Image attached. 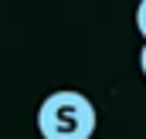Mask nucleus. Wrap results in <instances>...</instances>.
Returning <instances> with one entry per match:
<instances>
[{"mask_svg": "<svg viewBox=\"0 0 146 139\" xmlns=\"http://www.w3.org/2000/svg\"><path fill=\"white\" fill-rule=\"evenodd\" d=\"M95 122H99V115H95L92 99L75 88L51 92L37 109L41 139H92Z\"/></svg>", "mask_w": 146, "mask_h": 139, "instance_id": "nucleus-1", "label": "nucleus"}, {"mask_svg": "<svg viewBox=\"0 0 146 139\" xmlns=\"http://www.w3.org/2000/svg\"><path fill=\"white\" fill-rule=\"evenodd\" d=\"M136 31H139V37H143V44H146V0L136 3Z\"/></svg>", "mask_w": 146, "mask_h": 139, "instance_id": "nucleus-2", "label": "nucleus"}, {"mask_svg": "<svg viewBox=\"0 0 146 139\" xmlns=\"http://www.w3.org/2000/svg\"><path fill=\"white\" fill-rule=\"evenodd\" d=\"M139 68H143V75H146V44H143V51H139Z\"/></svg>", "mask_w": 146, "mask_h": 139, "instance_id": "nucleus-3", "label": "nucleus"}]
</instances>
